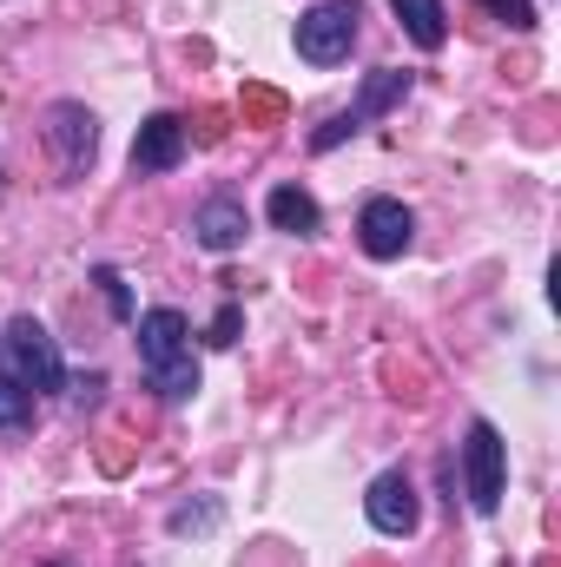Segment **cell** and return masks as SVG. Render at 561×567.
<instances>
[{"instance_id": "cell-10", "label": "cell", "mask_w": 561, "mask_h": 567, "mask_svg": "<svg viewBox=\"0 0 561 567\" xmlns=\"http://www.w3.org/2000/svg\"><path fill=\"white\" fill-rule=\"evenodd\" d=\"M404 100H410V73L377 66V73H364V86H357V100L344 106V120H350V133H364L377 113H390V106H404Z\"/></svg>"}, {"instance_id": "cell-12", "label": "cell", "mask_w": 561, "mask_h": 567, "mask_svg": "<svg viewBox=\"0 0 561 567\" xmlns=\"http://www.w3.org/2000/svg\"><path fill=\"white\" fill-rule=\"evenodd\" d=\"M390 13H397V27L417 40L422 53H436V47L449 40V13H442V0H390Z\"/></svg>"}, {"instance_id": "cell-9", "label": "cell", "mask_w": 561, "mask_h": 567, "mask_svg": "<svg viewBox=\"0 0 561 567\" xmlns=\"http://www.w3.org/2000/svg\"><path fill=\"white\" fill-rule=\"evenodd\" d=\"M178 158H185V120H178V113H152L140 133H133V172L159 178V172H172Z\"/></svg>"}, {"instance_id": "cell-3", "label": "cell", "mask_w": 561, "mask_h": 567, "mask_svg": "<svg viewBox=\"0 0 561 567\" xmlns=\"http://www.w3.org/2000/svg\"><path fill=\"white\" fill-rule=\"evenodd\" d=\"M357 27H364V7L357 0H317V7H304L297 13V60L304 66H337V60H350V47H357Z\"/></svg>"}, {"instance_id": "cell-13", "label": "cell", "mask_w": 561, "mask_h": 567, "mask_svg": "<svg viewBox=\"0 0 561 567\" xmlns=\"http://www.w3.org/2000/svg\"><path fill=\"white\" fill-rule=\"evenodd\" d=\"M33 416H40V396H33L20 377H7V370H0V435H27Z\"/></svg>"}, {"instance_id": "cell-15", "label": "cell", "mask_w": 561, "mask_h": 567, "mask_svg": "<svg viewBox=\"0 0 561 567\" xmlns=\"http://www.w3.org/2000/svg\"><path fill=\"white\" fill-rule=\"evenodd\" d=\"M482 7H489L496 20H509L516 33H529V27H536V0H482Z\"/></svg>"}, {"instance_id": "cell-7", "label": "cell", "mask_w": 561, "mask_h": 567, "mask_svg": "<svg viewBox=\"0 0 561 567\" xmlns=\"http://www.w3.org/2000/svg\"><path fill=\"white\" fill-rule=\"evenodd\" d=\"M364 515H370V528H377V535L410 542V535L422 528V502H417L410 468H384V475L370 482V495H364Z\"/></svg>"}, {"instance_id": "cell-14", "label": "cell", "mask_w": 561, "mask_h": 567, "mask_svg": "<svg viewBox=\"0 0 561 567\" xmlns=\"http://www.w3.org/2000/svg\"><path fill=\"white\" fill-rule=\"evenodd\" d=\"M93 284L106 290V303H113V317H126V323H133V290H126V278H120L113 265H100V271H93Z\"/></svg>"}, {"instance_id": "cell-17", "label": "cell", "mask_w": 561, "mask_h": 567, "mask_svg": "<svg viewBox=\"0 0 561 567\" xmlns=\"http://www.w3.org/2000/svg\"><path fill=\"white\" fill-rule=\"evenodd\" d=\"M212 343H238V303H225V310H218V323H212Z\"/></svg>"}, {"instance_id": "cell-4", "label": "cell", "mask_w": 561, "mask_h": 567, "mask_svg": "<svg viewBox=\"0 0 561 567\" xmlns=\"http://www.w3.org/2000/svg\"><path fill=\"white\" fill-rule=\"evenodd\" d=\"M502 482H509V442L489 416H476L462 435V495L476 515H496L502 508Z\"/></svg>"}, {"instance_id": "cell-18", "label": "cell", "mask_w": 561, "mask_h": 567, "mask_svg": "<svg viewBox=\"0 0 561 567\" xmlns=\"http://www.w3.org/2000/svg\"><path fill=\"white\" fill-rule=\"evenodd\" d=\"M47 567H53V561H47Z\"/></svg>"}, {"instance_id": "cell-1", "label": "cell", "mask_w": 561, "mask_h": 567, "mask_svg": "<svg viewBox=\"0 0 561 567\" xmlns=\"http://www.w3.org/2000/svg\"><path fill=\"white\" fill-rule=\"evenodd\" d=\"M140 370L165 403H185V396L198 390V357H192V323H185V310L159 303V310L140 317Z\"/></svg>"}, {"instance_id": "cell-16", "label": "cell", "mask_w": 561, "mask_h": 567, "mask_svg": "<svg viewBox=\"0 0 561 567\" xmlns=\"http://www.w3.org/2000/svg\"><path fill=\"white\" fill-rule=\"evenodd\" d=\"M212 522H218V508H212V502H205V508H178V515H172V528H178V535H185V528H212Z\"/></svg>"}, {"instance_id": "cell-11", "label": "cell", "mask_w": 561, "mask_h": 567, "mask_svg": "<svg viewBox=\"0 0 561 567\" xmlns=\"http://www.w3.org/2000/svg\"><path fill=\"white\" fill-rule=\"evenodd\" d=\"M265 218H272L278 231H290V238H317V231H324V212H317V198H310L304 185H272Z\"/></svg>"}, {"instance_id": "cell-2", "label": "cell", "mask_w": 561, "mask_h": 567, "mask_svg": "<svg viewBox=\"0 0 561 567\" xmlns=\"http://www.w3.org/2000/svg\"><path fill=\"white\" fill-rule=\"evenodd\" d=\"M0 370H7V377H20L33 396H53V390H67L60 343L47 337V323H40V317H13V323L0 330Z\"/></svg>"}, {"instance_id": "cell-6", "label": "cell", "mask_w": 561, "mask_h": 567, "mask_svg": "<svg viewBox=\"0 0 561 567\" xmlns=\"http://www.w3.org/2000/svg\"><path fill=\"white\" fill-rule=\"evenodd\" d=\"M357 245H364V258L397 265V258L417 245V212H410L404 198H364V212H357Z\"/></svg>"}, {"instance_id": "cell-5", "label": "cell", "mask_w": 561, "mask_h": 567, "mask_svg": "<svg viewBox=\"0 0 561 567\" xmlns=\"http://www.w3.org/2000/svg\"><path fill=\"white\" fill-rule=\"evenodd\" d=\"M47 152H53V172H60L67 185L86 178L93 158H100V120H93L80 100H53V106H47Z\"/></svg>"}, {"instance_id": "cell-8", "label": "cell", "mask_w": 561, "mask_h": 567, "mask_svg": "<svg viewBox=\"0 0 561 567\" xmlns=\"http://www.w3.org/2000/svg\"><path fill=\"white\" fill-rule=\"evenodd\" d=\"M245 231H252V212H245L238 198H205V205L192 212V245H198V251H212V258L238 251V245H245Z\"/></svg>"}]
</instances>
